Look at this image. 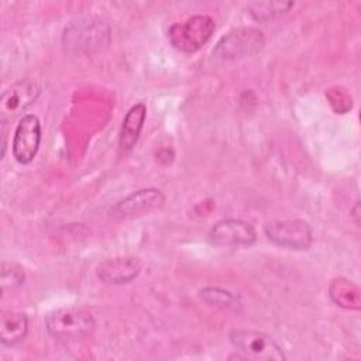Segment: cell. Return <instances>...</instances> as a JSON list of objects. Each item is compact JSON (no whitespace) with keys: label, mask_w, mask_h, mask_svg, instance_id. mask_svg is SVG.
I'll return each mask as SVG.
<instances>
[{"label":"cell","mask_w":361,"mask_h":361,"mask_svg":"<svg viewBox=\"0 0 361 361\" xmlns=\"http://www.w3.org/2000/svg\"><path fill=\"white\" fill-rule=\"evenodd\" d=\"M216 23L212 17L197 14L182 23H175L168 30L171 45L185 54H192L209 42L214 34Z\"/></svg>","instance_id":"cell-1"},{"label":"cell","mask_w":361,"mask_h":361,"mask_svg":"<svg viewBox=\"0 0 361 361\" xmlns=\"http://www.w3.org/2000/svg\"><path fill=\"white\" fill-rule=\"evenodd\" d=\"M45 327L55 338H83L93 333L96 322L85 309L61 307L45 316Z\"/></svg>","instance_id":"cell-2"},{"label":"cell","mask_w":361,"mask_h":361,"mask_svg":"<svg viewBox=\"0 0 361 361\" xmlns=\"http://www.w3.org/2000/svg\"><path fill=\"white\" fill-rule=\"evenodd\" d=\"M230 341L234 348L248 360H265V361H285L282 347L267 333L238 329L230 333Z\"/></svg>","instance_id":"cell-3"},{"label":"cell","mask_w":361,"mask_h":361,"mask_svg":"<svg viewBox=\"0 0 361 361\" xmlns=\"http://www.w3.org/2000/svg\"><path fill=\"white\" fill-rule=\"evenodd\" d=\"M264 44L262 31L254 27H241L231 30L220 38L213 49V56L223 61L240 59L259 52Z\"/></svg>","instance_id":"cell-4"},{"label":"cell","mask_w":361,"mask_h":361,"mask_svg":"<svg viewBox=\"0 0 361 361\" xmlns=\"http://www.w3.org/2000/svg\"><path fill=\"white\" fill-rule=\"evenodd\" d=\"M264 233L275 245L288 250H307L312 245V228L299 219L275 220L264 227Z\"/></svg>","instance_id":"cell-5"},{"label":"cell","mask_w":361,"mask_h":361,"mask_svg":"<svg viewBox=\"0 0 361 361\" xmlns=\"http://www.w3.org/2000/svg\"><path fill=\"white\" fill-rule=\"evenodd\" d=\"M110 30L99 18L73 23L63 32V45L75 51H93L109 42Z\"/></svg>","instance_id":"cell-6"},{"label":"cell","mask_w":361,"mask_h":361,"mask_svg":"<svg viewBox=\"0 0 361 361\" xmlns=\"http://www.w3.org/2000/svg\"><path fill=\"white\" fill-rule=\"evenodd\" d=\"M41 86L35 79L24 78L7 87L0 97V118L7 123L28 109L39 96Z\"/></svg>","instance_id":"cell-7"},{"label":"cell","mask_w":361,"mask_h":361,"mask_svg":"<svg viewBox=\"0 0 361 361\" xmlns=\"http://www.w3.org/2000/svg\"><path fill=\"white\" fill-rule=\"evenodd\" d=\"M41 123L37 116L25 114L20 118L13 137V157L18 164H30L39 148Z\"/></svg>","instance_id":"cell-8"},{"label":"cell","mask_w":361,"mask_h":361,"mask_svg":"<svg viewBox=\"0 0 361 361\" xmlns=\"http://www.w3.org/2000/svg\"><path fill=\"white\" fill-rule=\"evenodd\" d=\"M165 203V195L157 188H145L135 190L117 202L110 214L114 219H133L159 209Z\"/></svg>","instance_id":"cell-9"},{"label":"cell","mask_w":361,"mask_h":361,"mask_svg":"<svg viewBox=\"0 0 361 361\" xmlns=\"http://www.w3.org/2000/svg\"><path fill=\"white\" fill-rule=\"evenodd\" d=\"M209 238L214 245L221 247L251 245L257 240V231L252 224L241 219H223L210 228Z\"/></svg>","instance_id":"cell-10"},{"label":"cell","mask_w":361,"mask_h":361,"mask_svg":"<svg viewBox=\"0 0 361 361\" xmlns=\"http://www.w3.org/2000/svg\"><path fill=\"white\" fill-rule=\"evenodd\" d=\"M141 261L135 257H116L104 259L96 269L97 278L107 285L128 283L138 276Z\"/></svg>","instance_id":"cell-11"},{"label":"cell","mask_w":361,"mask_h":361,"mask_svg":"<svg viewBox=\"0 0 361 361\" xmlns=\"http://www.w3.org/2000/svg\"><path fill=\"white\" fill-rule=\"evenodd\" d=\"M147 117V106L145 103L140 102L130 107V110L126 113L121 128L118 133V145L124 152L131 151L141 134V130L144 127V121Z\"/></svg>","instance_id":"cell-12"},{"label":"cell","mask_w":361,"mask_h":361,"mask_svg":"<svg viewBox=\"0 0 361 361\" xmlns=\"http://www.w3.org/2000/svg\"><path fill=\"white\" fill-rule=\"evenodd\" d=\"M28 331V317L24 313L1 310L0 340L4 345H14L21 341Z\"/></svg>","instance_id":"cell-13"},{"label":"cell","mask_w":361,"mask_h":361,"mask_svg":"<svg viewBox=\"0 0 361 361\" xmlns=\"http://www.w3.org/2000/svg\"><path fill=\"white\" fill-rule=\"evenodd\" d=\"M330 299L340 307L358 310L361 306V290L358 285L345 278H334L329 285Z\"/></svg>","instance_id":"cell-14"},{"label":"cell","mask_w":361,"mask_h":361,"mask_svg":"<svg viewBox=\"0 0 361 361\" xmlns=\"http://www.w3.org/2000/svg\"><path fill=\"white\" fill-rule=\"evenodd\" d=\"M199 296L206 305L216 309L238 310L241 307V299L237 293L219 286H206L199 292Z\"/></svg>","instance_id":"cell-15"},{"label":"cell","mask_w":361,"mask_h":361,"mask_svg":"<svg viewBox=\"0 0 361 361\" xmlns=\"http://www.w3.org/2000/svg\"><path fill=\"white\" fill-rule=\"evenodd\" d=\"M295 6L293 1H252L247 6L248 13L255 21L259 23H268L278 16L285 14Z\"/></svg>","instance_id":"cell-16"},{"label":"cell","mask_w":361,"mask_h":361,"mask_svg":"<svg viewBox=\"0 0 361 361\" xmlns=\"http://www.w3.org/2000/svg\"><path fill=\"white\" fill-rule=\"evenodd\" d=\"M24 269L14 264V262H3L1 264V275H0V285H1V292L6 293L8 290H16L18 286L23 285L24 282Z\"/></svg>","instance_id":"cell-17"},{"label":"cell","mask_w":361,"mask_h":361,"mask_svg":"<svg viewBox=\"0 0 361 361\" xmlns=\"http://www.w3.org/2000/svg\"><path fill=\"white\" fill-rule=\"evenodd\" d=\"M326 99L337 114H344L353 107V97L343 86H333L326 90Z\"/></svg>","instance_id":"cell-18"}]
</instances>
